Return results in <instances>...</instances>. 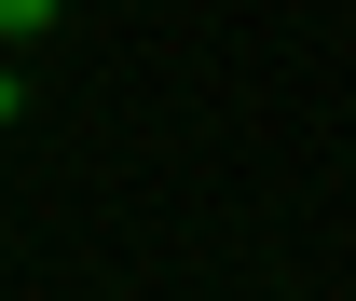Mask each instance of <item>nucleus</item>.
<instances>
[{
	"instance_id": "2",
	"label": "nucleus",
	"mask_w": 356,
	"mask_h": 301,
	"mask_svg": "<svg viewBox=\"0 0 356 301\" xmlns=\"http://www.w3.org/2000/svg\"><path fill=\"white\" fill-rule=\"evenodd\" d=\"M14 110H28V83H14V69H0V124H14Z\"/></svg>"
},
{
	"instance_id": "1",
	"label": "nucleus",
	"mask_w": 356,
	"mask_h": 301,
	"mask_svg": "<svg viewBox=\"0 0 356 301\" xmlns=\"http://www.w3.org/2000/svg\"><path fill=\"white\" fill-rule=\"evenodd\" d=\"M55 28V0H0V42H42Z\"/></svg>"
}]
</instances>
